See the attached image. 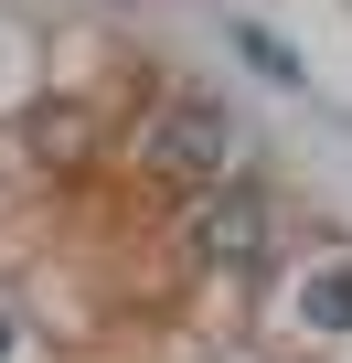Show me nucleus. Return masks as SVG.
I'll use <instances>...</instances> for the list:
<instances>
[{
	"mask_svg": "<svg viewBox=\"0 0 352 363\" xmlns=\"http://www.w3.org/2000/svg\"><path fill=\"white\" fill-rule=\"evenodd\" d=\"M149 171L160 182H182V193H214V171H225V107L203 86H171L160 118H149Z\"/></svg>",
	"mask_w": 352,
	"mask_h": 363,
	"instance_id": "f257e3e1",
	"label": "nucleus"
},
{
	"mask_svg": "<svg viewBox=\"0 0 352 363\" xmlns=\"http://www.w3.org/2000/svg\"><path fill=\"white\" fill-rule=\"evenodd\" d=\"M182 235H193L203 267H256V257H267V193H256V182H214Z\"/></svg>",
	"mask_w": 352,
	"mask_h": 363,
	"instance_id": "f03ea898",
	"label": "nucleus"
},
{
	"mask_svg": "<svg viewBox=\"0 0 352 363\" xmlns=\"http://www.w3.org/2000/svg\"><path fill=\"white\" fill-rule=\"evenodd\" d=\"M0 342H11V320H0Z\"/></svg>",
	"mask_w": 352,
	"mask_h": 363,
	"instance_id": "20e7f679",
	"label": "nucleus"
},
{
	"mask_svg": "<svg viewBox=\"0 0 352 363\" xmlns=\"http://www.w3.org/2000/svg\"><path fill=\"white\" fill-rule=\"evenodd\" d=\"M43 150L75 160V150H86V118H75V107H43Z\"/></svg>",
	"mask_w": 352,
	"mask_h": 363,
	"instance_id": "7ed1b4c3",
	"label": "nucleus"
}]
</instances>
